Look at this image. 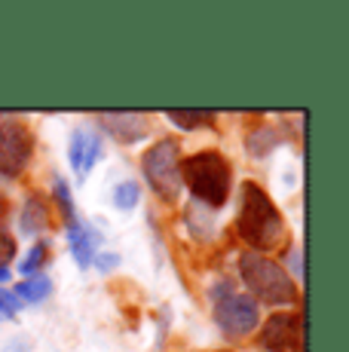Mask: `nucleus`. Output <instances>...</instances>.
Returning a JSON list of instances; mask_svg holds the SVG:
<instances>
[{"label":"nucleus","mask_w":349,"mask_h":352,"mask_svg":"<svg viewBox=\"0 0 349 352\" xmlns=\"http://www.w3.org/2000/svg\"><path fill=\"white\" fill-rule=\"evenodd\" d=\"M239 273H243V282L258 300H264V303L297 300V288H294L291 276L276 261H270V257H264L258 252H245L239 257Z\"/></svg>","instance_id":"obj_3"},{"label":"nucleus","mask_w":349,"mask_h":352,"mask_svg":"<svg viewBox=\"0 0 349 352\" xmlns=\"http://www.w3.org/2000/svg\"><path fill=\"white\" fill-rule=\"evenodd\" d=\"M6 214H10V202H6V196L0 193V221H3Z\"/></svg>","instance_id":"obj_19"},{"label":"nucleus","mask_w":349,"mask_h":352,"mask_svg":"<svg viewBox=\"0 0 349 352\" xmlns=\"http://www.w3.org/2000/svg\"><path fill=\"white\" fill-rule=\"evenodd\" d=\"M6 279H10V270H6V267H0V282H6Z\"/></svg>","instance_id":"obj_21"},{"label":"nucleus","mask_w":349,"mask_h":352,"mask_svg":"<svg viewBox=\"0 0 349 352\" xmlns=\"http://www.w3.org/2000/svg\"><path fill=\"white\" fill-rule=\"evenodd\" d=\"M113 263H117V257H98V267H113Z\"/></svg>","instance_id":"obj_20"},{"label":"nucleus","mask_w":349,"mask_h":352,"mask_svg":"<svg viewBox=\"0 0 349 352\" xmlns=\"http://www.w3.org/2000/svg\"><path fill=\"white\" fill-rule=\"evenodd\" d=\"M147 184L153 187V193L166 202H174L181 196V168H178V141L163 138L144 153L141 160Z\"/></svg>","instance_id":"obj_4"},{"label":"nucleus","mask_w":349,"mask_h":352,"mask_svg":"<svg viewBox=\"0 0 349 352\" xmlns=\"http://www.w3.org/2000/svg\"><path fill=\"white\" fill-rule=\"evenodd\" d=\"M49 291H52V282L46 279V276H34V279H25L22 285L16 288V294L28 303H40L49 297Z\"/></svg>","instance_id":"obj_13"},{"label":"nucleus","mask_w":349,"mask_h":352,"mask_svg":"<svg viewBox=\"0 0 349 352\" xmlns=\"http://www.w3.org/2000/svg\"><path fill=\"white\" fill-rule=\"evenodd\" d=\"M12 254H16V242H12L10 233L0 230V267H6V263L12 261Z\"/></svg>","instance_id":"obj_17"},{"label":"nucleus","mask_w":349,"mask_h":352,"mask_svg":"<svg viewBox=\"0 0 349 352\" xmlns=\"http://www.w3.org/2000/svg\"><path fill=\"white\" fill-rule=\"evenodd\" d=\"M169 120L181 129H209L214 126V111H169Z\"/></svg>","instance_id":"obj_12"},{"label":"nucleus","mask_w":349,"mask_h":352,"mask_svg":"<svg viewBox=\"0 0 349 352\" xmlns=\"http://www.w3.org/2000/svg\"><path fill=\"white\" fill-rule=\"evenodd\" d=\"M68 160H71V168L77 172V178L83 181L92 172V166L102 160V138L95 132H89V129H77L71 135Z\"/></svg>","instance_id":"obj_8"},{"label":"nucleus","mask_w":349,"mask_h":352,"mask_svg":"<svg viewBox=\"0 0 349 352\" xmlns=\"http://www.w3.org/2000/svg\"><path fill=\"white\" fill-rule=\"evenodd\" d=\"M46 224H49V208L43 206V199L28 196L25 199V212H22V230L25 233H40Z\"/></svg>","instance_id":"obj_11"},{"label":"nucleus","mask_w":349,"mask_h":352,"mask_svg":"<svg viewBox=\"0 0 349 352\" xmlns=\"http://www.w3.org/2000/svg\"><path fill=\"white\" fill-rule=\"evenodd\" d=\"M19 309V300L16 297H10L6 291H0V316H6V319H12Z\"/></svg>","instance_id":"obj_18"},{"label":"nucleus","mask_w":349,"mask_h":352,"mask_svg":"<svg viewBox=\"0 0 349 352\" xmlns=\"http://www.w3.org/2000/svg\"><path fill=\"white\" fill-rule=\"evenodd\" d=\"M46 257H49V245L46 242H37L34 248H31V254L22 261V267H19V273H25L28 279H34V276L40 273V267L46 263Z\"/></svg>","instance_id":"obj_14"},{"label":"nucleus","mask_w":349,"mask_h":352,"mask_svg":"<svg viewBox=\"0 0 349 352\" xmlns=\"http://www.w3.org/2000/svg\"><path fill=\"white\" fill-rule=\"evenodd\" d=\"M68 239H71L74 261H77L80 267H89V263H92V248H95V242H98V233L77 221L74 227H68Z\"/></svg>","instance_id":"obj_10"},{"label":"nucleus","mask_w":349,"mask_h":352,"mask_svg":"<svg viewBox=\"0 0 349 352\" xmlns=\"http://www.w3.org/2000/svg\"><path fill=\"white\" fill-rule=\"evenodd\" d=\"M214 322L218 328L224 331L227 337H245L258 328L260 322V309H258V300L248 294H233L227 300H221L214 307Z\"/></svg>","instance_id":"obj_6"},{"label":"nucleus","mask_w":349,"mask_h":352,"mask_svg":"<svg viewBox=\"0 0 349 352\" xmlns=\"http://www.w3.org/2000/svg\"><path fill=\"white\" fill-rule=\"evenodd\" d=\"M34 157V135L19 120H6L0 123V175L16 178L28 168Z\"/></svg>","instance_id":"obj_5"},{"label":"nucleus","mask_w":349,"mask_h":352,"mask_svg":"<svg viewBox=\"0 0 349 352\" xmlns=\"http://www.w3.org/2000/svg\"><path fill=\"white\" fill-rule=\"evenodd\" d=\"M102 123L120 141H138L147 135L144 117H138V113H107V117H102Z\"/></svg>","instance_id":"obj_9"},{"label":"nucleus","mask_w":349,"mask_h":352,"mask_svg":"<svg viewBox=\"0 0 349 352\" xmlns=\"http://www.w3.org/2000/svg\"><path fill=\"white\" fill-rule=\"evenodd\" d=\"M181 181H187V187L193 190L203 206H224L227 196H230L233 184V168L227 157H221L218 151H203L193 153L181 162Z\"/></svg>","instance_id":"obj_2"},{"label":"nucleus","mask_w":349,"mask_h":352,"mask_svg":"<svg viewBox=\"0 0 349 352\" xmlns=\"http://www.w3.org/2000/svg\"><path fill=\"white\" fill-rule=\"evenodd\" d=\"M304 322L297 313H276L260 328V346L270 352H300Z\"/></svg>","instance_id":"obj_7"},{"label":"nucleus","mask_w":349,"mask_h":352,"mask_svg":"<svg viewBox=\"0 0 349 352\" xmlns=\"http://www.w3.org/2000/svg\"><path fill=\"white\" fill-rule=\"evenodd\" d=\"M138 184L135 181H123V184H117V190H113V206L117 208H135L138 206Z\"/></svg>","instance_id":"obj_16"},{"label":"nucleus","mask_w":349,"mask_h":352,"mask_svg":"<svg viewBox=\"0 0 349 352\" xmlns=\"http://www.w3.org/2000/svg\"><path fill=\"white\" fill-rule=\"evenodd\" d=\"M52 193H56V202H58V208H62V214H65V221H68V227H74V224H77V218H74V202H71L68 184H65L62 178H56V184H52Z\"/></svg>","instance_id":"obj_15"},{"label":"nucleus","mask_w":349,"mask_h":352,"mask_svg":"<svg viewBox=\"0 0 349 352\" xmlns=\"http://www.w3.org/2000/svg\"><path fill=\"white\" fill-rule=\"evenodd\" d=\"M236 230L239 236L251 248L264 252V248H276L285 236V224H282L279 208L273 199L264 193V187L245 181L243 193H239V214H236Z\"/></svg>","instance_id":"obj_1"}]
</instances>
